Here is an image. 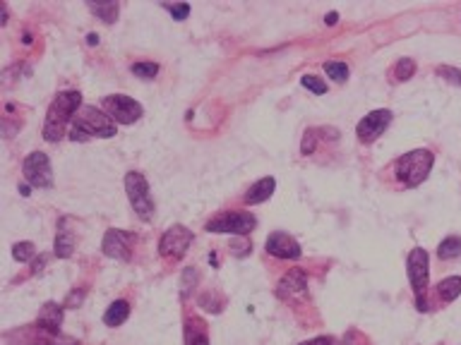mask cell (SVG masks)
<instances>
[{
  "label": "cell",
  "mask_w": 461,
  "mask_h": 345,
  "mask_svg": "<svg viewBox=\"0 0 461 345\" xmlns=\"http://www.w3.org/2000/svg\"><path fill=\"white\" fill-rule=\"evenodd\" d=\"M82 104L80 92H63L53 99L51 108L46 113V125H44V137L48 142H58L65 137V127H68L70 118H75Z\"/></svg>",
  "instance_id": "cell-1"
},
{
  "label": "cell",
  "mask_w": 461,
  "mask_h": 345,
  "mask_svg": "<svg viewBox=\"0 0 461 345\" xmlns=\"http://www.w3.org/2000/svg\"><path fill=\"white\" fill-rule=\"evenodd\" d=\"M113 135H115V123L94 106H84L75 115V123H72V130H70V137L75 142H87L92 137H113Z\"/></svg>",
  "instance_id": "cell-2"
},
{
  "label": "cell",
  "mask_w": 461,
  "mask_h": 345,
  "mask_svg": "<svg viewBox=\"0 0 461 345\" xmlns=\"http://www.w3.org/2000/svg\"><path fill=\"white\" fill-rule=\"evenodd\" d=\"M435 156L428 149H416L397 161V178L406 187H418L433 171Z\"/></svg>",
  "instance_id": "cell-3"
},
{
  "label": "cell",
  "mask_w": 461,
  "mask_h": 345,
  "mask_svg": "<svg viewBox=\"0 0 461 345\" xmlns=\"http://www.w3.org/2000/svg\"><path fill=\"white\" fill-rule=\"evenodd\" d=\"M125 190H127V199H130L132 209L137 211V216L142 221H149L151 214H154V199L149 195V185L144 180L142 173L132 171L125 175Z\"/></svg>",
  "instance_id": "cell-4"
},
{
  "label": "cell",
  "mask_w": 461,
  "mask_h": 345,
  "mask_svg": "<svg viewBox=\"0 0 461 345\" xmlns=\"http://www.w3.org/2000/svg\"><path fill=\"white\" fill-rule=\"evenodd\" d=\"M257 226L252 214H245V211H228V214H221L216 219H211L207 226V233H223V235H240L245 238L250 230Z\"/></svg>",
  "instance_id": "cell-5"
},
{
  "label": "cell",
  "mask_w": 461,
  "mask_h": 345,
  "mask_svg": "<svg viewBox=\"0 0 461 345\" xmlns=\"http://www.w3.org/2000/svg\"><path fill=\"white\" fill-rule=\"evenodd\" d=\"M195 235L190 233L185 226H171L163 233V238L159 242V252L161 257H168V259H183V254L187 252V247L192 245Z\"/></svg>",
  "instance_id": "cell-6"
},
{
  "label": "cell",
  "mask_w": 461,
  "mask_h": 345,
  "mask_svg": "<svg viewBox=\"0 0 461 345\" xmlns=\"http://www.w3.org/2000/svg\"><path fill=\"white\" fill-rule=\"evenodd\" d=\"M24 178H27V185L32 187H51L53 185V171H51V161H48L46 154L41 151H34L24 159Z\"/></svg>",
  "instance_id": "cell-7"
},
{
  "label": "cell",
  "mask_w": 461,
  "mask_h": 345,
  "mask_svg": "<svg viewBox=\"0 0 461 345\" xmlns=\"http://www.w3.org/2000/svg\"><path fill=\"white\" fill-rule=\"evenodd\" d=\"M390 123H392V111H387V108H378V111L368 113L356 127L358 139H361L363 144L375 142V139L382 137V132L390 127Z\"/></svg>",
  "instance_id": "cell-8"
},
{
  "label": "cell",
  "mask_w": 461,
  "mask_h": 345,
  "mask_svg": "<svg viewBox=\"0 0 461 345\" xmlns=\"http://www.w3.org/2000/svg\"><path fill=\"white\" fill-rule=\"evenodd\" d=\"M106 108L108 113L113 115V120H118L120 125H132L135 120L142 118V106L137 104L135 99H130V96L125 94H113L106 99Z\"/></svg>",
  "instance_id": "cell-9"
},
{
  "label": "cell",
  "mask_w": 461,
  "mask_h": 345,
  "mask_svg": "<svg viewBox=\"0 0 461 345\" xmlns=\"http://www.w3.org/2000/svg\"><path fill=\"white\" fill-rule=\"evenodd\" d=\"M428 269H430V259L428 252L423 247H416L409 254V281L411 288H414L416 298H421L428 288Z\"/></svg>",
  "instance_id": "cell-10"
},
{
  "label": "cell",
  "mask_w": 461,
  "mask_h": 345,
  "mask_svg": "<svg viewBox=\"0 0 461 345\" xmlns=\"http://www.w3.org/2000/svg\"><path fill=\"white\" fill-rule=\"evenodd\" d=\"M132 242H135V235H130L127 230L111 228L104 238V254L106 257L127 262V259H130V252H132Z\"/></svg>",
  "instance_id": "cell-11"
},
{
  "label": "cell",
  "mask_w": 461,
  "mask_h": 345,
  "mask_svg": "<svg viewBox=\"0 0 461 345\" xmlns=\"http://www.w3.org/2000/svg\"><path fill=\"white\" fill-rule=\"evenodd\" d=\"M267 252L276 259H298L300 245L286 233H272L269 240H267Z\"/></svg>",
  "instance_id": "cell-12"
},
{
  "label": "cell",
  "mask_w": 461,
  "mask_h": 345,
  "mask_svg": "<svg viewBox=\"0 0 461 345\" xmlns=\"http://www.w3.org/2000/svg\"><path fill=\"white\" fill-rule=\"evenodd\" d=\"M305 288H308V276H305V271H303V269H293V271H288V274L284 276L281 281H279V286H276V298L291 300V298H296V295L305 293Z\"/></svg>",
  "instance_id": "cell-13"
},
{
  "label": "cell",
  "mask_w": 461,
  "mask_h": 345,
  "mask_svg": "<svg viewBox=\"0 0 461 345\" xmlns=\"http://www.w3.org/2000/svg\"><path fill=\"white\" fill-rule=\"evenodd\" d=\"M60 324H63V307L56 305V302H46L39 314V329L51 336H58Z\"/></svg>",
  "instance_id": "cell-14"
},
{
  "label": "cell",
  "mask_w": 461,
  "mask_h": 345,
  "mask_svg": "<svg viewBox=\"0 0 461 345\" xmlns=\"http://www.w3.org/2000/svg\"><path fill=\"white\" fill-rule=\"evenodd\" d=\"M276 190V180L274 178H262L257 185H252L245 195V204H262L267 202Z\"/></svg>",
  "instance_id": "cell-15"
},
{
  "label": "cell",
  "mask_w": 461,
  "mask_h": 345,
  "mask_svg": "<svg viewBox=\"0 0 461 345\" xmlns=\"http://www.w3.org/2000/svg\"><path fill=\"white\" fill-rule=\"evenodd\" d=\"M185 345H209L207 329L199 319H187L185 324Z\"/></svg>",
  "instance_id": "cell-16"
},
{
  "label": "cell",
  "mask_w": 461,
  "mask_h": 345,
  "mask_svg": "<svg viewBox=\"0 0 461 345\" xmlns=\"http://www.w3.org/2000/svg\"><path fill=\"white\" fill-rule=\"evenodd\" d=\"M127 317H130V305H127L125 300H115L104 314V324L106 326H120V324L127 322Z\"/></svg>",
  "instance_id": "cell-17"
},
{
  "label": "cell",
  "mask_w": 461,
  "mask_h": 345,
  "mask_svg": "<svg viewBox=\"0 0 461 345\" xmlns=\"http://www.w3.org/2000/svg\"><path fill=\"white\" fill-rule=\"evenodd\" d=\"M440 298L445 302H454L461 295V276H450L438 286Z\"/></svg>",
  "instance_id": "cell-18"
},
{
  "label": "cell",
  "mask_w": 461,
  "mask_h": 345,
  "mask_svg": "<svg viewBox=\"0 0 461 345\" xmlns=\"http://www.w3.org/2000/svg\"><path fill=\"white\" fill-rule=\"evenodd\" d=\"M89 10L94 12L96 17H101L106 24H113L115 20H118V3H111V0H106V3H89Z\"/></svg>",
  "instance_id": "cell-19"
},
{
  "label": "cell",
  "mask_w": 461,
  "mask_h": 345,
  "mask_svg": "<svg viewBox=\"0 0 461 345\" xmlns=\"http://www.w3.org/2000/svg\"><path fill=\"white\" fill-rule=\"evenodd\" d=\"M72 250H75V238H72V233L70 230H65V228H60L58 226V238H56V254L58 257H63V259H68Z\"/></svg>",
  "instance_id": "cell-20"
},
{
  "label": "cell",
  "mask_w": 461,
  "mask_h": 345,
  "mask_svg": "<svg viewBox=\"0 0 461 345\" xmlns=\"http://www.w3.org/2000/svg\"><path fill=\"white\" fill-rule=\"evenodd\" d=\"M325 72L329 75V80L344 82L349 77V65L342 63V60H329V63H325Z\"/></svg>",
  "instance_id": "cell-21"
},
{
  "label": "cell",
  "mask_w": 461,
  "mask_h": 345,
  "mask_svg": "<svg viewBox=\"0 0 461 345\" xmlns=\"http://www.w3.org/2000/svg\"><path fill=\"white\" fill-rule=\"evenodd\" d=\"M414 72H416V63L411 58H402L397 63V68H394V80L397 82H406V80H411L414 77Z\"/></svg>",
  "instance_id": "cell-22"
},
{
  "label": "cell",
  "mask_w": 461,
  "mask_h": 345,
  "mask_svg": "<svg viewBox=\"0 0 461 345\" xmlns=\"http://www.w3.org/2000/svg\"><path fill=\"white\" fill-rule=\"evenodd\" d=\"M438 254H440V259H457L461 254V240L459 238H447L438 247Z\"/></svg>",
  "instance_id": "cell-23"
},
{
  "label": "cell",
  "mask_w": 461,
  "mask_h": 345,
  "mask_svg": "<svg viewBox=\"0 0 461 345\" xmlns=\"http://www.w3.org/2000/svg\"><path fill=\"white\" fill-rule=\"evenodd\" d=\"M12 257H15L17 262H32L36 257V247L32 242H17V245L12 247Z\"/></svg>",
  "instance_id": "cell-24"
},
{
  "label": "cell",
  "mask_w": 461,
  "mask_h": 345,
  "mask_svg": "<svg viewBox=\"0 0 461 345\" xmlns=\"http://www.w3.org/2000/svg\"><path fill=\"white\" fill-rule=\"evenodd\" d=\"M132 72H135L137 77H142V80H151V77H156V72H159V65L156 63H135L132 65Z\"/></svg>",
  "instance_id": "cell-25"
},
{
  "label": "cell",
  "mask_w": 461,
  "mask_h": 345,
  "mask_svg": "<svg viewBox=\"0 0 461 345\" xmlns=\"http://www.w3.org/2000/svg\"><path fill=\"white\" fill-rule=\"evenodd\" d=\"M303 87L310 89V92L317 94V96L327 92V84L320 80V77H315V75H305V77H303Z\"/></svg>",
  "instance_id": "cell-26"
},
{
  "label": "cell",
  "mask_w": 461,
  "mask_h": 345,
  "mask_svg": "<svg viewBox=\"0 0 461 345\" xmlns=\"http://www.w3.org/2000/svg\"><path fill=\"white\" fill-rule=\"evenodd\" d=\"M438 75L442 77V80H447V82H452V84H457V87H461V70L450 68V65H440Z\"/></svg>",
  "instance_id": "cell-27"
},
{
  "label": "cell",
  "mask_w": 461,
  "mask_h": 345,
  "mask_svg": "<svg viewBox=\"0 0 461 345\" xmlns=\"http://www.w3.org/2000/svg\"><path fill=\"white\" fill-rule=\"evenodd\" d=\"M166 10L171 12V15H173L178 22H183L185 17L190 15V5H187V3H180V5H168V3H166Z\"/></svg>",
  "instance_id": "cell-28"
},
{
  "label": "cell",
  "mask_w": 461,
  "mask_h": 345,
  "mask_svg": "<svg viewBox=\"0 0 461 345\" xmlns=\"http://www.w3.org/2000/svg\"><path fill=\"white\" fill-rule=\"evenodd\" d=\"M315 144H317V130H308L305 132V139H303V147H300V151L303 154H313L315 151Z\"/></svg>",
  "instance_id": "cell-29"
},
{
  "label": "cell",
  "mask_w": 461,
  "mask_h": 345,
  "mask_svg": "<svg viewBox=\"0 0 461 345\" xmlns=\"http://www.w3.org/2000/svg\"><path fill=\"white\" fill-rule=\"evenodd\" d=\"M300 345H342V343H339L337 338H332V336H320V338H313V341L300 343Z\"/></svg>",
  "instance_id": "cell-30"
},
{
  "label": "cell",
  "mask_w": 461,
  "mask_h": 345,
  "mask_svg": "<svg viewBox=\"0 0 461 345\" xmlns=\"http://www.w3.org/2000/svg\"><path fill=\"white\" fill-rule=\"evenodd\" d=\"M192 278H197V274H195V269H185V278H183V298H187V293H190V281Z\"/></svg>",
  "instance_id": "cell-31"
},
{
  "label": "cell",
  "mask_w": 461,
  "mask_h": 345,
  "mask_svg": "<svg viewBox=\"0 0 461 345\" xmlns=\"http://www.w3.org/2000/svg\"><path fill=\"white\" fill-rule=\"evenodd\" d=\"M337 20H339V15H337V12H329V15L325 17V22L329 24V27H332V24H337Z\"/></svg>",
  "instance_id": "cell-32"
},
{
  "label": "cell",
  "mask_w": 461,
  "mask_h": 345,
  "mask_svg": "<svg viewBox=\"0 0 461 345\" xmlns=\"http://www.w3.org/2000/svg\"><path fill=\"white\" fill-rule=\"evenodd\" d=\"M87 41H89V46H96V44H99V36H96V34H89Z\"/></svg>",
  "instance_id": "cell-33"
},
{
  "label": "cell",
  "mask_w": 461,
  "mask_h": 345,
  "mask_svg": "<svg viewBox=\"0 0 461 345\" xmlns=\"http://www.w3.org/2000/svg\"><path fill=\"white\" fill-rule=\"evenodd\" d=\"M29 187H32V185H20V195L22 197H29Z\"/></svg>",
  "instance_id": "cell-34"
}]
</instances>
